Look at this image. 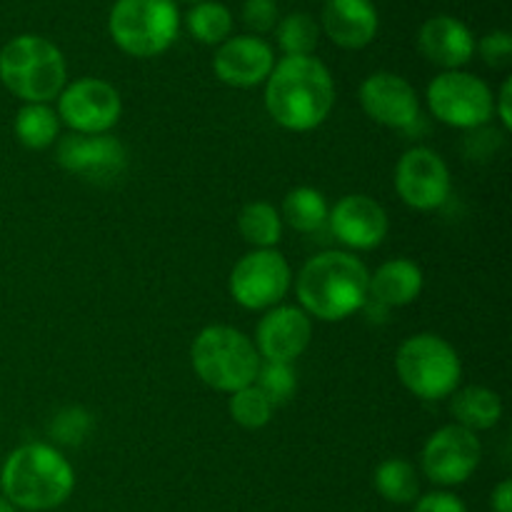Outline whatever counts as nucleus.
<instances>
[{
	"mask_svg": "<svg viewBox=\"0 0 512 512\" xmlns=\"http://www.w3.org/2000/svg\"><path fill=\"white\" fill-rule=\"evenodd\" d=\"M373 485L378 495L388 503L410 505L420 498L418 470L403 458H390L375 468Z\"/></svg>",
	"mask_w": 512,
	"mask_h": 512,
	"instance_id": "24",
	"label": "nucleus"
},
{
	"mask_svg": "<svg viewBox=\"0 0 512 512\" xmlns=\"http://www.w3.org/2000/svg\"><path fill=\"white\" fill-rule=\"evenodd\" d=\"M378 25V10L370 0H328L323 8V30L345 50H360L373 43Z\"/></svg>",
	"mask_w": 512,
	"mask_h": 512,
	"instance_id": "19",
	"label": "nucleus"
},
{
	"mask_svg": "<svg viewBox=\"0 0 512 512\" xmlns=\"http://www.w3.org/2000/svg\"><path fill=\"white\" fill-rule=\"evenodd\" d=\"M0 512H15V508H13V505L8 503V500L0 498Z\"/></svg>",
	"mask_w": 512,
	"mask_h": 512,
	"instance_id": "35",
	"label": "nucleus"
},
{
	"mask_svg": "<svg viewBox=\"0 0 512 512\" xmlns=\"http://www.w3.org/2000/svg\"><path fill=\"white\" fill-rule=\"evenodd\" d=\"M255 388L270 400V405H283L298 390V380H295L293 368L288 363H260L258 375H255Z\"/></svg>",
	"mask_w": 512,
	"mask_h": 512,
	"instance_id": "29",
	"label": "nucleus"
},
{
	"mask_svg": "<svg viewBox=\"0 0 512 512\" xmlns=\"http://www.w3.org/2000/svg\"><path fill=\"white\" fill-rule=\"evenodd\" d=\"M238 230L245 243L253 245L255 250H270L283 238V218H280L278 208L265 200H255L240 210Z\"/></svg>",
	"mask_w": 512,
	"mask_h": 512,
	"instance_id": "23",
	"label": "nucleus"
},
{
	"mask_svg": "<svg viewBox=\"0 0 512 512\" xmlns=\"http://www.w3.org/2000/svg\"><path fill=\"white\" fill-rule=\"evenodd\" d=\"M428 108L440 123L460 130L483 128L493 118V90L465 70H443L428 85Z\"/></svg>",
	"mask_w": 512,
	"mask_h": 512,
	"instance_id": "8",
	"label": "nucleus"
},
{
	"mask_svg": "<svg viewBox=\"0 0 512 512\" xmlns=\"http://www.w3.org/2000/svg\"><path fill=\"white\" fill-rule=\"evenodd\" d=\"M295 295L310 318L340 323L368 305L370 270L353 253L325 250L303 265Z\"/></svg>",
	"mask_w": 512,
	"mask_h": 512,
	"instance_id": "2",
	"label": "nucleus"
},
{
	"mask_svg": "<svg viewBox=\"0 0 512 512\" xmlns=\"http://www.w3.org/2000/svg\"><path fill=\"white\" fill-rule=\"evenodd\" d=\"M0 488L13 508L28 512L55 510L73 495L75 470L53 445L28 443L5 458Z\"/></svg>",
	"mask_w": 512,
	"mask_h": 512,
	"instance_id": "3",
	"label": "nucleus"
},
{
	"mask_svg": "<svg viewBox=\"0 0 512 512\" xmlns=\"http://www.w3.org/2000/svg\"><path fill=\"white\" fill-rule=\"evenodd\" d=\"M188 30L205 45H220L233 33V15L218 0H200L188 13Z\"/></svg>",
	"mask_w": 512,
	"mask_h": 512,
	"instance_id": "26",
	"label": "nucleus"
},
{
	"mask_svg": "<svg viewBox=\"0 0 512 512\" xmlns=\"http://www.w3.org/2000/svg\"><path fill=\"white\" fill-rule=\"evenodd\" d=\"M418 48L438 68L460 70L473 58L475 38L463 20L453 15H435L420 28Z\"/></svg>",
	"mask_w": 512,
	"mask_h": 512,
	"instance_id": "18",
	"label": "nucleus"
},
{
	"mask_svg": "<svg viewBox=\"0 0 512 512\" xmlns=\"http://www.w3.org/2000/svg\"><path fill=\"white\" fill-rule=\"evenodd\" d=\"M60 118L48 103H25L15 115V135L30 150H45L58 140Z\"/></svg>",
	"mask_w": 512,
	"mask_h": 512,
	"instance_id": "25",
	"label": "nucleus"
},
{
	"mask_svg": "<svg viewBox=\"0 0 512 512\" xmlns=\"http://www.w3.org/2000/svg\"><path fill=\"white\" fill-rule=\"evenodd\" d=\"M278 45L285 55H313L318 48L320 28L308 13H290L275 25Z\"/></svg>",
	"mask_w": 512,
	"mask_h": 512,
	"instance_id": "27",
	"label": "nucleus"
},
{
	"mask_svg": "<svg viewBox=\"0 0 512 512\" xmlns=\"http://www.w3.org/2000/svg\"><path fill=\"white\" fill-rule=\"evenodd\" d=\"M490 505H493V512H512V483L510 480H503V483L493 490Z\"/></svg>",
	"mask_w": 512,
	"mask_h": 512,
	"instance_id": "34",
	"label": "nucleus"
},
{
	"mask_svg": "<svg viewBox=\"0 0 512 512\" xmlns=\"http://www.w3.org/2000/svg\"><path fill=\"white\" fill-rule=\"evenodd\" d=\"M230 415L245 430H260L273 418V405L255 385L230 393Z\"/></svg>",
	"mask_w": 512,
	"mask_h": 512,
	"instance_id": "28",
	"label": "nucleus"
},
{
	"mask_svg": "<svg viewBox=\"0 0 512 512\" xmlns=\"http://www.w3.org/2000/svg\"><path fill=\"white\" fill-rule=\"evenodd\" d=\"M395 370L408 393L420 400H445L463 380V363L453 345L435 333L403 340L395 353Z\"/></svg>",
	"mask_w": 512,
	"mask_h": 512,
	"instance_id": "6",
	"label": "nucleus"
},
{
	"mask_svg": "<svg viewBox=\"0 0 512 512\" xmlns=\"http://www.w3.org/2000/svg\"><path fill=\"white\" fill-rule=\"evenodd\" d=\"M230 295L245 310H270L293 285L288 260L275 248L245 253L230 273Z\"/></svg>",
	"mask_w": 512,
	"mask_h": 512,
	"instance_id": "9",
	"label": "nucleus"
},
{
	"mask_svg": "<svg viewBox=\"0 0 512 512\" xmlns=\"http://www.w3.org/2000/svg\"><path fill=\"white\" fill-rule=\"evenodd\" d=\"M475 50L483 55L490 68H508L512 60V35L505 30H493L483 35L480 43H475Z\"/></svg>",
	"mask_w": 512,
	"mask_h": 512,
	"instance_id": "30",
	"label": "nucleus"
},
{
	"mask_svg": "<svg viewBox=\"0 0 512 512\" xmlns=\"http://www.w3.org/2000/svg\"><path fill=\"white\" fill-rule=\"evenodd\" d=\"M313 340L310 315L298 305H275L265 310L255 330V350L265 363H293Z\"/></svg>",
	"mask_w": 512,
	"mask_h": 512,
	"instance_id": "14",
	"label": "nucleus"
},
{
	"mask_svg": "<svg viewBox=\"0 0 512 512\" xmlns=\"http://www.w3.org/2000/svg\"><path fill=\"white\" fill-rule=\"evenodd\" d=\"M450 168L433 148H410L395 165V190L413 210H438L450 198Z\"/></svg>",
	"mask_w": 512,
	"mask_h": 512,
	"instance_id": "12",
	"label": "nucleus"
},
{
	"mask_svg": "<svg viewBox=\"0 0 512 512\" xmlns=\"http://www.w3.org/2000/svg\"><path fill=\"white\" fill-rule=\"evenodd\" d=\"M335 83L315 55H285L265 80V110L285 130L308 133L328 120Z\"/></svg>",
	"mask_w": 512,
	"mask_h": 512,
	"instance_id": "1",
	"label": "nucleus"
},
{
	"mask_svg": "<svg viewBox=\"0 0 512 512\" xmlns=\"http://www.w3.org/2000/svg\"><path fill=\"white\" fill-rule=\"evenodd\" d=\"M360 105L373 123L410 130L420 120V98L413 85L395 73H373L360 85Z\"/></svg>",
	"mask_w": 512,
	"mask_h": 512,
	"instance_id": "15",
	"label": "nucleus"
},
{
	"mask_svg": "<svg viewBox=\"0 0 512 512\" xmlns=\"http://www.w3.org/2000/svg\"><path fill=\"white\" fill-rule=\"evenodd\" d=\"M450 413H453L455 425L478 433V430H490L503 418V400L495 390L483 388V385H468L463 390H455L450 395Z\"/></svg>",
	"mask_w": 512,
	"mask_h": 512,
	"instance_id": "21",
	"label": "nucleus"
},
{
	"mask_svg": "<svg viewBox=\"0 0 512 512\" xmlns=\"http://www.w3.org/2000/svg\"><path fill=\"white\" fill-rule=\"evenodd\" d=\"M330 205L320 190L300 185L293 188L283 200V215L280 218L298 233H315L328 223Z\"/></svg>",
	"mask_w": 512,
	"mask_h": 512,
	"instance_id": "22",
	"label": "nucleus"
},
{
	"mask_svg": "<svg viewBox=\"0 0 512 512\" xmlns=\"http://www.w3.org/2000/svg\"><path fill=\"white\" fill-rule=\"evenodd\" d=\"M60 168L68 170L70 175L88 180V183H113L120 178L128 165L123 143L108 133L100 135H83L70 133L60 138L58 150Z\"/></svg>",
	"mask_w": 512,
	"mask_h": 512,
	"instance_id": "13",
	"label": "nucleus"
},
{
	"mask_svg": "<svg viewBox=\"0 0 512 512\" xmlns=\"http://www.w3.org/2000/svg\"><path fill=\"white\" fill-rule=\"evenodd\" d=\"M58 118L70 128V133L100 135L115 128L123 113L120 93L100 78H80L65 85L58 95Z\"/></svg>",
	"mask_w": 512,
	"mask_h": 512,
	"instance_id": "10",
	"label": "nucleus"
},
{
	"mask_svg": "<svg viewBox=\"0 0 512 512\" xmlns=\"http://www.w3.org/2000/svg\"><path fill=\"white\" fill-rule=\"evenodd\" d=\"M275 68V53L270 43L258 35H235L215 50L213 70L225 85L255 88L265 83Z\"/></svg>",
	"mask_w": 512,
	"mask_h": 512,
	"instance_id": "17",
	"label": "nucleus"
},
{
	"mask_svg": "<svg viewBox=\"0 0 512 512\" xmlns=\"http://www.w3.org/2000/svg\"><path fill=\"white\" fill-rule=\"evenodd\" d=\"M190 363L195 375L208 388L220 393H235L255 383L260 355L253 340L230 325H208L198 333L190 348Z\"/></svg>",
	"mask_w": 512,
	"mask_h": 512,
	"instance_id": "5",
	"label": "nucleus"
},
{
	"mask_svg": "<svg viewBox=\"0 0 512 512\" xmlns=\"http://www.w3.org/2000/svg\"><path fill=\"white\" fill-rule=\"evenodd\" d=\"M243 20L253 33H270L278 25V3L275 0H245Z\"/></svg>",
	"mask_w": 512,
	"mask_h": 512,
	"instance_id": "31",
	"label": "nucleus"
},
{
	"mask_svg": "<svg viewBox=\"0 0 512 512\" xmlns=\"http://www.w3.org/2000/svg\"><path fill=\"white\" fill-rule=\"evenodd\" d=\"M110 35L123 53L153 58L175 43L180 13L175 0H118L110 10Z\"/></svg>",
	"mask_w": 512,
	"mask_h": 512,
	"instance_id": "7",
	"label": "nucleus"
},
{
	"mask_svg": "<svg viewBox=\"0 0 512 512\" xmlns=\"http://www.w3.org/2000/svg\"><path fill=\"white\" fill-rule=\"evenodd\" d=\"M0 80L23 103H50L68 85V68L48 38L18 35L0 50Z\"/></svg>",
	"mask_w": 512,
	"mask_h": 512,
	"instance_id": "4",
	"label": "nucleus"
},
{
	"mask_svg": "<svg viewBox=\"0 0 512 512\" xmlns=\"http://www.w3.org/2000/svg\"><path fill=\"white\" fill-rule=\"evenodd\" d=\"M328 225L338 243L350 250H373L388 235V213L370 195H343L328 213Z\"/></svg>",
	"mask_w": 512,
	"mask_h": 512,
	"instance_id": "16",
	"label": "nucleus"
},
{
	"mask_svg": "<svg viewBox=\"0 0 512 512\" xmlns=\"http://www.w3.org/2000/svg\"><path fill=\"white\" fill-rule=\"evenodd\" d=\"M480 460H483V445H480L478 435L450 423L435 430L425 440L423 453H420V468H423L425 478L433 480L435 485L455 488L473 478Z\"/></svg>",
	"mask_w": 512,
	"mask_h": 512,
	"instance_id": "11",
	"label": "nucleus"
},
{
	"mask_svg": "<svg viewBox=\"0 0 512 512\" xmlns=\"http://www.w3.org/2000/svg\"><path fill=\"white\" fill-rule=\"evenodd\" d=\"M413 512H468V508L458 495L438 490V493H428L415 500Z\"/></svg>",
	"mask_w": 512,
	"mask_h": 512,
	"instance_id": "32",
	"label": "nucleus"
},
{
	"mask_svg": "<svg viewBox=\"0 0 512 512\" xmlns=\"http://www.w3.org/2000/svg\"><path fill=\"white\" fill-rule=\"evenodd\" d=\"M190 3H200V0H190Z\"/></svg>",
	"mask_w": 512,
	"mask_h": 512,
	"instance_id": "36",
	"label": "nucleus"
},
{
	"mask_svg": "<svg viewBox=\"0 0 512 512\" xmlns=\"http://www.w3.org/2000/svg\"><path fill=\"white\" fill-rule=\"evenodd\" d=\"M510 103H512V80L508 78L503 85H500L498 98H493V115H498L505 130H512Z\"/></svg>",
	"mask_w": 512,
	"mask_h": 512,
	"instance_id": "33",
	"label": "nucleus"
},
{
	"mask_svg": "<svg viewBox=\"0 0 512 512\" xmlns=\"http://www.w3.org/2000/svg\"><path fill=\"white\" fill-rule=\"evenodd\" d=\"M423 270L408 258H393L370 275V298L385 308H403L423 293Z\"/></svg>",
	"mask_w": 512,
	"mask_h": 512,
	"instance_id": "20",
	"label": "nucleus"
}]
</instances>
